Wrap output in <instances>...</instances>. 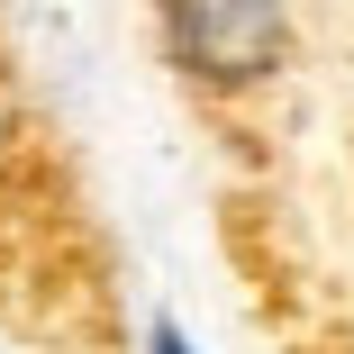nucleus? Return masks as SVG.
<instances>
[{"instance_id":"1","label":"nucleus","mask_w":354,"mask_h":354,"mask_svg":"<svg viewBox=\"0 0 354 354\" xmlns=\"http://www.w3.org/2000/svg\"><path fill=\"white\" fill-rule=\"evenodd\" d=\"M164 55L200 91H263L291 64V0H164Z\"/></svg>"},{"instance_id":"2","label":"nucleus","mask_w":354,"mask_h":354,"mask_svg":"<svg viewBox=\"0 0 354 354\" xmlns=\"http://www.w3.org/2000/svg\"><path fill=\"white\" fill-rule=\"evenodd\" d=\"M136 354H200V336L182 318H146V345H136Z\"/></svg>"}]
</instances>
